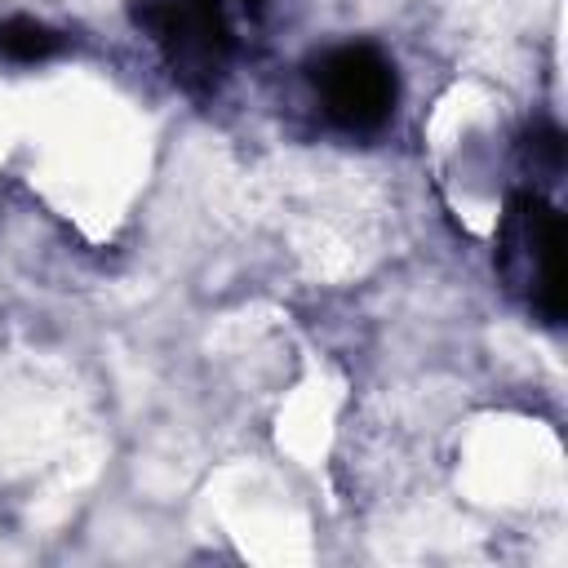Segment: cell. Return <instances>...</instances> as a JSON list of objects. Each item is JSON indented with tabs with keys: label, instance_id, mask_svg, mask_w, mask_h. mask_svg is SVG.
<instances>
[{
	"label": "cell",
	"instance_id": "cell-1",
	"mask_svg": "<svg viewBox=\"0 0 568 568\" xmlns=\"http://www.w3.org/2000/svg\"><path fill=\"white\" fill-rule=\"evenodd\" d=\"M497 275L510 297H519L541 324H559L568 311L564 284V217L537 191H510L506 213L497 222Z\"/></svg>",
	"mask_w": 568,
	"mask_h": 568
},
{
	"label": "cell",
	"instance_id": "cell-2",
	"mask_svg": "<svg viewBox=\"0 0 568 568\" xmlns=\"http://www.w3.org/2000/svg\"><path fill=\"white\" fill-rule=\"evenodd\" d=\"M129 13L186 93L209 98L222 89L235 58V27L217 0H133Z\"/></svg>",
	"mask_w": 568,
	"mask_h": 568
},
{
	"label": "cell",
	"instance_id": "cell-3",
	"mask_svg": "<svg viewBox=\"0 0 568 568\" xmlns=\"http://www.w3.org/2000/svg\"><path fill=\"white\" fill-rule=\"evenodd\" d=\"M324 115L346 133H377L399 98L395 62L377 44H337L311 67Z\"/></svg>",
	"mask_w": 568,
	"mask_h": 568
},
{
	"label": "cell",
	"instance_id": "cell-4",
	"mask_svg": "<svg viewBox=\"0 0 568 568\" xmlns=\"http://www.w3.org/2000/svg\"><path fill=\"white\" fill-rule=\"evenodd\" d=\"M67 49V36L40 18H4L0 22V62H18V67H36L49 62Z\"/></svg>",
	"mask_w": 568,
	"mask_h": 568
},
{
	"label": "cell",
	"instance_id": "cell-5",
	"mask_svg": "<svg viewBox=\"0 0 568 568\" xmlns=\"http://www.w3.org/2000/svg\"><path fill=\"white\" fill-rule=\"evenodd\" d=\"M519 155H524V169H528V182H555L564 173V133L546 120H537L524 142H519Z\"/></svg>",
	"mask_w": 568,
	"mask_h": 568
},
{
	"label": "cell",
	"instance_id": "cell-6",
	"mask_svg": "<svg viewBox=\"0 0 568 568\" xmlns=\"http://www.w3.org/2000/svg\"><path fill=\"white\" fill-rule=\"evenodd\" d=\"M226 13H244V18H257L266 9V0H217Z\"/></svg>",
	"mask_w": 568,
	"mask_h": 568
}]
</instances>
